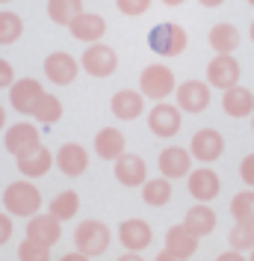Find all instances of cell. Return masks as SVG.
<instances>
[{
    "instance_id": "37",
    "label": "cell",
    "mask_w": 254,
    "mask_h": 261,
    "mask_svg": "<svg viewBox=\"0 0 254 261\" xmlns=\"http://www.w3.org/2000/svg\"><path fill=\"white\" fill-rule=\"evenodd\" d=\"M239 175H242V181H245L248 187H254V154L242 158V163H239Z\"/></svg>"
},
{
    "instance_id": "27",
    "label": "cell",
    "mask_w": 254,
    "mask_h": 261,
    "mask_svg": "<svg viewBox=\"0 0 254 261\" xmlns=\"http://www.w3.org/2000/svg\"><path fill=\"white\" fill-rule=\"evenodd\" d=\"M48 15L50 21L71 27L80 15H83V0H48Z\"/></svg>"
},
{
    "instance_id": "15",
    "label": "cell",
    "mask_w": 254,
    "mask_h": 261,
    "mask_svg": "<svg viewBox=\"0 0 254 261\" xmlns=\"http://www.w3.org/2000/svg\"><path fill=\"white\" fill-rule=\"evenodd\" d=\"M192 172V154L180 146H169L160 154V175L163 178H183Z\"/></svg>"
},
{
    "instance_id": "28",
    "label": "cell",
    "mask_w": 254,
    "mask_h": 261,
    "mask_svg": "<svg viewBox=\"0 0 254 261\" xmlns=\"http://www.w3.org/2000/svg\"><path fill=\"white\" fill-rule=\"evenodd\" d=\"M142 199L145 205H151V208H163V205H169V199H172V181L169 178H154V181H145L142 184Z\"/></svg>"
},
{
    "instance_id": "2",
    "label": "cell",
    "mask_w": 254,
    "mask_h": 261,
    "mask_svg": "<svg viewBox=\"0 0 254 261\" xmlns=\"http://www.w3.org/2000/svg\"><path fill=\"white\" fill-rule=\"evenodd\" d=\"M74 244H77V252L89 255V258L104 255L110 249V228L101 220H83L74 231Z\"/></svg>"
},
{
    "instance_id": "24",
    "label": "cell",
    "mask_w": 254,
    "mask_h": 261,
    "mask_svg": "<svg viewBox=\"0 0 254 261\" xmlns=\"http://www.w3.org/2000/svg\"><path fill=\"white\" fill-rule=\"evenodd\" d=\"M183 226L201 241V238H207L216 228V214H213V208H207V205H192L189 211H186V217H183Z\"/></svg>"
},
{
    "instance_id": "5",
    "label": "cell",
    "mask_w": 254,
    "mask_h": 261,
    "mask_svg": "<svg viewBox=\"0 0 254 261\" xmlns=\"http://www.w3.org/2000/svg\"><path fill=\"white\" fill-rule=\"evenodd\" d=\"M239 74H242V68L234 57H222V54H216L210 65H207V83L210 86H216V89H234L239 86Z\"/></svg>"
},
{
    "instance_id": "11",
    "label": "cell",
    "mask_w": 254,
    "mask_h": 261,
    "mask_svg": "<svg viewBox=\"0 0 254 261\" xmlns=\"http://www.w3.org/2000/svg\"><path fill=\"white\" fill-rule=\"evenodd\" d=\"M77 71H80V63L71 54H65V50H53L48 60H45V74L56 86H68V83L77 77Z\"/></svg>"
},
{
    "instance_id": "30",
    "label": "cell",
    "mask_w": 254,
    "mask_h": 261,
    "mask_svg": "<svg viewBox=\"0 0 254 261\" xmlns=\"http://www.w3.org/2000/svg\"><path fill=\"white\" fill-rule=\"evenodd\" d=\"M80 211V196L74 193V190H62V193L53 196V202H50V211L59 223H65V220H71L74 214Z\"/></svg>"
},
{
    "instance_id": "20",
    "label": "cell",
    "mask_w": 254,
    "mask_h": 261,
    "mask_svg": "<svg viewBox=\"0 0 254 261\" xmlns=\"http://www.w3.org/2000/svg\"><path fill=\"white\" fill-rule=\"evenodd\" d=\"M110 110L115 113V119H139V113L145 110V95L142 92H136V89H121V92H115L110 101Z\"/></svg>"
},
{
    "instance_id": "18",
    "label": "cell",
    "mask_w": 254,
    "mask_h": 261,
    "mask_svg": "<svg viewBox=\"0 0 254 261\" xmlns=\"http://www.w3.org/2000/svg\"><path fill=\"white\" fill-rule=\"evenodd\" d=\"M115 181L118 184H124V187H139L148 181V166L139 154H121L118 161H115Z\"/></svg>"
},
{
    "instance_id": "31",
    "label": "cell",
    "mask_w": 254,
    "mask_h": 261,
    "mask_svg": "<svg viewBox=\"0 0 254 261\" xmlns=\"http://www.w3.org/2000/svg\"><path fill=\"white\" fill-rule=\"evenodd\" d=\"M36 119L42 122V125H53V122H59L62 119V101L56 95H50V92H45L42 95V101L36 104Z\"/></svg>"
},
{
    "instance_id": "38",
    "label": "cell",
    "mask_w": 254,
    "mask_h": 261,
    "mask_svg": "<svg viewBox=\"0 0 254 261\" xmlns=\"http://www.w3.org/2000/svg\"><path fill=\"white\" fill-rule=\"evenodd\" d=\"M9 238H12V220H9V214H0V246Z\"/></svg>"
},
{
    "instance_id": "9",
    "label": "cell",
    "mask_w": 254,
    "mask_h": 261,
    "mask_svg": "<svg viewBox=\"0 0 254 261\" xmlns=\"http://www.w3.org/2000/svg\"><path fill=\"white\" fill-rule=\"evenodd\" d=\"M42 95H45V89H42V83L36 81V77H21L9 89L12 107H15L18 113H30V116L36 113V104L42 101Z\"/></svg>"
},
{
    "instance_id": "42",
    "label": "cell",
    "mask_w": 254,
    "mask_h": 261,
    "mask_svg": "<svg viewBox=\"0 0 254 261\" xmlns=\"http://www.w3.org/2000/svg\"><path fill=\"white\" fill-rule=\"evenodd\" d=\"M118 261H142V255H139V252H124Z\"/></svg>"
},
{
    "instance_id": "46",
    "label": "cell",
    "mask_w": 254,
    "mask_h": 261,
    "mask_svg": "<svg viewBox=\"0 0 254 261\" xmlns=\"http://www.w3.org/2000/svg\"><path fill=\"white\" fill-rule=\"evenodd\" d=\"M248 33H251V42H254V21H251V30H248Z\"/></svg>"
},
{
    "instance_id": "48",
    "label": "cell",
    "mask_w": 254,
    "mask_h": 261,
    "mask_svg": "<svg viewBox=\"0 0 254 261\" xmlns=\"http://www.w3.org/2000/svg\"><path fill=\"white\" fill-rule=\"evenodd\" d=\"M251 128H254V116H251Z\"/></svg>"
},
{
    "instance_id": "44",
    "label": "cell",
    "mask_w": 254,
    "mask_h": 261,
    "mask_svg": "<svg viewBox=\"0 0 254 261\" xmlns=\"http://www.w3.org/2000/svg\"><path fill=\"white\" fill-rule=\"evenodd\" d=\"M163 3H166V6H180L183 0H163Z\"/></svg>"
},
{
    "instance_id": "17",
    "label": "cell",
    "mask_w": 254,
    "mask_h": 261,
    "mask_svg": "<svg viewBox=\"0 0 254 261\" xmlns=\"http://www.w3.org/2000/svg\"><path fill=\"white\" fill-rule=\"evenodd\" d=\"M53 163L62 169V175H83L86 166H89V151L80 146V143H65L56 154H53Z\"/></svg>"
},
{
    "instance_id": "14",
    "label": "cell",
    "mask_w": 254,
    "mask_h": 261,
    "mask_svg": "<svg viewBox=\"0 0 254 261\" xmlns=\"http://www.w3.org/2000/svg\"><path fill=\"white\" fill-rule=\"evenodd\" d=\"M118 241L124 246L127 252H142L145 246H151L154 241V231L145 220H124L118 226Z\"/></svg>"
},
{
    "instance_id": "25",
    "label": "cell",
    "mask_w": 254,
    "mask_h": 261,
    "mask_svg": "<svg viewBox=\"0 0 254 261\" xmlns=\"http://www.w3.org/2000/svg\"><path fill=\"white\" fill-rule=\"evenodd\" d=\"M50 166H53V154H50L45 146H39L36 151L18 158V169H21V175H27V178H42Z\"/></svg>"
},
{
    "instance_id": "13",
    "label": "cell",
    "mask_w": 254,
    "mask_h": 261,
    "mask_svg": "<svg viewBox=\"0 0 254 261\" xmlns=\"http://www.w3.org/2000/svg\"><path fill=\"white\" fill-rule=\"evenodd\" d=\"M148 128L157 137H175L180 130V107H172V104L160 101L157 107L148 113Z\"/></svg>"
},
{
    "instance_id": "43",
    "label": "cell",
    "mask_w": 254,
    "mask_h": 261,
    "mask_svg": "<svg viewBox=\"0 0 254 261\" xmlns=\"http://www.w3.org/2000/svg\"><path fill=\"white\" fill-rule=\"evenodd\" d=\"M201 6H219V3H225V0H198Z\"/></svg>"
},
{
    "instance_id": "21",
    "label": "cell",
    "mask_w": 254,
    "mask_h": 261,
    "mask_svg": "<svg viewBox=\"0 0 254 261\" xmlns=\"http://www.w3.org/2000/svg\"><path fill=\"white\" fill-rule=\"evenodd\" d=\"M222 110L234 119H245V116H254V92L245 89V86H234L222 95Z\"/></svg>"
},
{
    "instance_id": "7",
    "label": "cell",
    "mask_w": 254,
    "mask_h": 261,
    "mask_svg": "<svg viewBox=\"0 0 254 261\" xmlns=\"http://www.w3.org/2000/svg\"><path fill=\"white\" fill-rule=\"evenodd\" d=\"M3 143H6V151L9 154L24 158V154H30V151H36V148L42 146V134L30 122H18V125H12V128L6 130V140Z\"/></svg>"
},
{
    "instance_id": "12",
    "label": "cell",
    "mask_w": 254,
    "mask_h": 261,
    "mask_svg": "<svg viewBox=\"0 0 254 261\" xmlns=\"http://www.w3.org/2000/svg\"><path fill=\"white\" fill-rule=\"evenodd\" d=\"M219 190H222V181H219V175L210 166H201V169H192L189 172V193L195 202L207 205V202H213L219 196Z\"/></svg>"
},
{
    "instance_id": "19",
    "label": "cell",
    "mask_w": 254,
    "mask_h": 261,
    "mask_svg": "<svg viewBox=\"0 0 254 261\" xmlns=\"http://www.w3.org/2000/svg\"><path fill=\"white\" fill-rule=\"evenodd\" d=\"M166 252H172V255L186 261L198 252V238H195L183 223H180V226H172L166 231Z\"/></svg>"
},
{
    "instance_id": "35",
    "label": "cell",
    "mask_w": 254,
    "mask_h": 261,
    "mask_svg": "<svg viewBox=\"0 0 254 261\" xmlns=\"http://www.w3.org/2000/svg\"><path fill=\"white\" fill-rule=\"evenodd\" d=\"M115 6H118L124 15H142V12H148L151 0H115Z\"/></svg>"
},
{
    "instance_id": "3",
    "label": "cell",
    "mask_w": 254,
    "mask_h": 261,
    "mask_svg": "<svg viewBox=\"0 0 254 261\" xmlns=\"http://www.w3.org/2000/svg\"><path fill=\"white\" fill-rule=\"evenodd\" d=\"M186 30L180 24H157L154 30L148 33V45L154 54L160 57H177L186 50Z\"/></svg>"
},
{
    "instance_id": "45",
    "label": "cell",
    "mask_w": 254,
    "mask_h": 261,
    "mask_svg": "<svg viewBox=\"0 0 254 261\" xmlns=\"http://www.w3.org/2000/svg\"><path fill=\"white\" fill-rule=\"evenodd\" d=\"M3 125H6V110L0 107V128H3Z\"/></svg>"
},
{
    "instance_id": "4",
    "label": "cell",
    "mask_w": 254,
    "mask_h": 261,
    "mask_svg": "<svg viewBox=\"0 0 254 261\" xmlns=\"http://www.w3.org/2000/svg\"><path fill=\"white\" fill-rule=\"evenodd\" d=\"M177 89L175 83V74H172V68L169 65H148L142 74H139V92L145 98H154V101H163L166 95H172Z\"/></svg>"
},
{
    "instance_id": "39",
    "label": "cell",
    "mask_w": 254,
    "mask_h": 261,
    "mask_svg": "<svg viewBox=\"0 0 254 261\" xmlns=\"http://www.w3.org/2000/svg\"><path fill=\"white\" fill-rule=\"evenodd\" d=\"M216 261H245V255H242V252H234V249H231V252H222V255H219Z\"/></svg>"
},
{
    "instance_id": "22",
    "label": "cell",
    "mask_w": 254,
    "mask_h": 261,
    "mask_svg": "<svg viewBox=\"0 0 254 261\" xmlns=\"http://www.w3.org/2000/svg\"><path fill=\"white\" fill-rule=\"evenodd\" d=\"M124 134L115 128H101L95 134V154L104 161H118L124 154Z\"/></svg>"
},
{
    "instance_id": "47",
    "label": "cell",
    "mask_w": 254,
    "mask_h": 261,
    "mask_svg": "<svg viewBox=\"0 0 254 261\" xmlns=\"http://www.w3.org/2000/svg\"><path fill=\"white\" fill-rule=\"evenodd\" d=\"M248 261H254V249H251V258H248Z\"/></svg>"
},
{
    "instance_id": "23",
    "label": "cell",
    "mask_w": 254,
    "mask_h": 261,
    "mask_svg": "<svg viewBox=\"0 0 254 261\" xmlns=\"http://www.w3.org/2000/svg\"><path fill=\"white\" fill-rule=\"evenodd\" d=\"M74 39L80 42H89V45H98V39H104V30H107V21L95 12H83V15L68 27Z\"/></svg>"
},
{
    "instance_id": "32",
    "label": "cell",
    "mask_w": 254,
    "mask_h": 261,
    "mask_svg": "<svg viewBox=\"0 0 254 261\" xmlns=\"http://www.w3.org/2000/svg\"><path fill=\"white\" fill-rule=\"evenodd\" d=\"M24 33V24L15 12H0V45H12Z\"/></svg>"
},
{
    "instance_id": "49",
    "label": "cell",
    "mask_w": 254,
    "mask_h": 261,
    "mask_svg": "<svg viewBox=\"0 0 254 261\" xmlns=\"http://www.w3.org/2000/svg\"><path fill=\"white\" fill-rule=\"evenodd\" d=\"M248 3H251V6H254V0H248Z\"/></svg>"
},
{
    "instance_id": "8",
    "label": "cell",
    "mask_w": 254,
    "mask_h": 261,
    "mask_svg": "<svg viewBox=\"0 0 254 261\" xmlns=\"http://www.w3.org/2000/svg\"><path fill=\"white\" fill-rule=\"evenodd\" d=\"M222 151H225V137L219 134V130H213V128H201L195 137H192V143H189L192 161H201V163L219 161Z\"/></svg>"
},
{
    "instance_id": "33",
    "label": "cell",
    "mask_w": 254,
    "mask_h": 261,
    "mask_svg": "<svg viewBox=\"0 0 254 261\" xmlns=\"http://www.w3.org/2000/svg\"><path fill=\"white\" fill-rule=\"evenodd\" d=\"M228 241H231L234 252H251L254 249V226H234L231 234H228Z\"/></svg>"
},
{
    "instance_id": "26",
    "label": "cell",
    "mask_w": 254,
    "mask_h": 261,
    "mask_svg": "<svg viewBox=\"0 0 254 261\" xmlns=\"http://www.w3.org/2000/svg\"><path fill=\"white\" fill-rule=\"evenodd\" d=\"M210 48L216 54H222V57H231L239 48V30L234 24H216L210 30Z\"/></svg>"
},
{
    "instance_id": "16",
    "label": "cell",
    "mask_w": 254,
    "mask_h": 261,
    "mask_svg": "<svg viewBox=\"0 0 254 261\" xmlns=\"http://www.w3.org/2000/svg\"><path fill=\"white\" fill-rule=\"evenodd\" d=\"M27 238L36 241V244L53 246L59 238H62L59 220H56L53 214H36V217H30V223H27Z\"/></svg>"
},
{
    "instance_id": "6",
    "label": "cell",
    "mask_w": 254,
    "mask_h": 261,
    "mask_svg": "<svg viewBox=\"0 0 254 261\" xmlns=\"http://www.w3.org/2000/svg\"><path fill=\"white\" fill-rule=\"evenodd\" d=\"M83 68L92 74V77H110L112 71L118 68V57H115V50L110 45H104V42H98V45H89V48L83 50Z\"/></svg>"
},
{
    "instance_id": "1",
    "label": "cell",
    "mask_w": 254,
    "mask_h": 261,
    "mask_svg": "<svg viewBox=\"0 0 254 261\" xmlns=\"http://www.w3.org/2000/svg\"><path fill=\"white\" fill-rule=\"evenodd\" d=\"M3 205L12 217H36L42 208V193L30 181H15L3 190Z\"/></svg>"
},
{
    "instance_id": "34",
    "label": "cell",
    "mask_w": 254,
    "mask_h": 261,
    "mask_svg": "<svg viewBox=\"0 0 254 261\" xmlns=\"http://www.w3.org/2000/svg\"><path fill=\"white\" fill-rule=\"evenodd\" d=\"M18 261H50V246L36 244V241H24L18 246Z\"/></svg>"
},
{
    "instance_id": "41",
    "label": "cell",
    "mask_w": 254,
    "mask_h": 261,
    "mask_svg": "<svg viewBox=\"0 0 254 261\" xmlns=\"http://www.w3.org/2000/svg\"><path fill=\"white\" fill-rule=\"evenodd\" d=\"M154 261H183V258H177V255H172V252H160Z\"/></svg>"
},
{
    "instance_id": "40",
    "label": "cell",
    "mask_w": 254,
    "mask_h": 261,
    "mask_svg": "<svg viewBox=\"0 0 254 261\" xmlns=\"http://www.w3.org/2000/svg\"><path fill=\"white\" fill-rule=\"evenodd\" d=\"M59 261H89V255H83V252H68V255H62Z\"/></svg>"
},
{
    "instance_id": "36",
    "label": "cell",
    "mask_w": 254,
    "mask_h": 261,
    "mask_svg": "<svg viewBox=\"0 0 254 261\" xmlns=\"http://www.w3.org/2000/svg\"><path fill=\"white\" fill-rule=\"evenodd\" d=\"M15 83V71H12V63L0 60V89H12Z\"/></svg>"
},
{
    "instance_id": "50",
    "label": "cell",
    "mask_w": 254,
    "mask_h": 261,
    "mask_svg": "<svg viewBox=\"0 0 254 261\" xmlns=\"http://www.w3.org/2000/svg\"><path fill=\"white\" fill-rule=\"evenodd\" d=\"M3 3H6V0H3Z\"/></svg>"
},
{
    "instance_id": "10",
    "label": "cell",
    "mask_w": 254,
    "mask_h": 261,
    "mask_svg": "<svg viewBox=\"0 0 254 261\" xmlns=\"http://www.w3.org/2000/svg\"><path fill=\"white\" fill-rule=\"evenodd\" d=\"M177 92V107L186 113H204L210 107V83L201 81H186L175 89Z\"/></svg>"
},
{
    "instance_id": "29",
    "label": "cell",
    "mask_w": 254,
    "mask_h": 261,
    "mask_svg": "<svg viewBox=\"0 0 254 261\" xmlns=\"http://www.w3.org/2000/svg\"><path fill=\"white\" fill-rule=\"evenodd\" d=\"M231 217L237 226H254V190H242L231 199Z\"/></svg>"
}]
</instances>
